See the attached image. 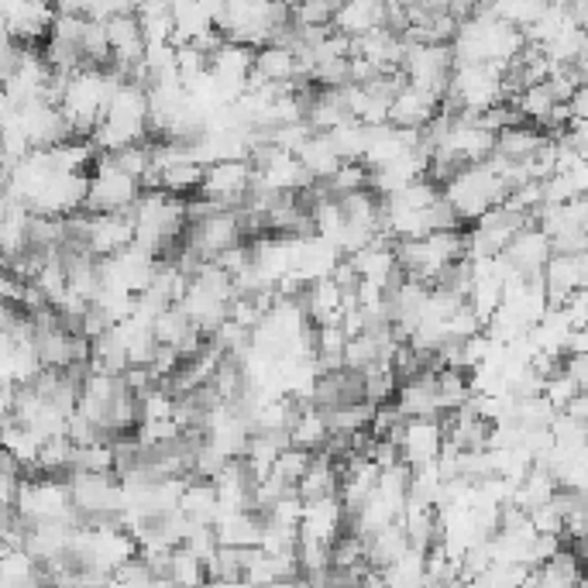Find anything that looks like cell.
<instances>
[{
    "instance_id": "11",
    "label": "cell",
    "mask_w": 588,
    "mask_h": 588,
    "mask_svg": "<svg viewBox=\"0 0 588 588\" xmlns=\"http://www.w3.org/2000/svg\"><path fill=\"white\" fill-rule=\"evenodd\" d=\"M392 440L399 448V461L420 468L427 461H437L440 448H445V424H440V416H403Z\"/></svg>"
},
{
    "instance_id": "32",
    "label": "cell",
    "mask_w": 588,
    "mask_h": 588,
    "mask_svg": "<svg viewBox=\"0 0 588 588\" xmlns=\"http://www.w3.org/2000/svg\"><path fill=\"white\" fill-rule=\"evenodd\" d=\"M179 513L190 520V523H214L221 506H217V492H214V481L203 478V481H186V489L179 496Z\"/></svg>"
},
{
    "instance_id": "17",
    "label": "cell",
    "mask_w": 588,
    "mask_h": 588,
    "mask_svg": "<svg viewBox=\"0 0 588 588\" xmlns=\"http://www.w3.org/2000/svg\"><path fill=\"white\" fill-rule=\"evenodd\" d=\"M427 170H430V152L420 145V149L399 152L396 159L379 165V170H368V186L379 197H389L392 190H399V186H406L413 179H424Z\"/></svg>"
},
{
    "instance_id": "38",
    "label": "cell",
    "mask_w": 588,
    "mask_h": 588,
    "mask_svg": "<svg viewBox=\"0 0 588 588\" xmlns=\"http://www.w3.org/2000/svg\"><path fill=\"white\" fill-rule=\"evenodd\" d=\"M190 330H193V324H190V317L183 313L179 303H170L162 313H155V317H152V334H155L159 345H173V348H176Z\"/></svg>"
},
{
    "instance_id": "5",
    "label": "cell",
    "mask_w": 588,
    "mask_h": 588,
    "mask_svg": "<svg viewBox=\"0 0 588 588\" xmlns=\"http://www.w3.org/2000/svg\"><path fill=\"white\" fill-rule=\"evenodd\" d=\"M141 193V183L114 165L111 155H97L87 176V203L83 210L90 214H117V210H132Z\"/></svg>"
},
{
    "instance_id": "3",
    "label": "cell",
    "mask_w": 588,
    "mask_h": 588,
    "mask_svg": "<svg viewBox=\"0 0 588 588\" xmlns=\"http://www.w3.org/2000/svg\"><path fill=\"white\" fill-rule=\"evenodd\" d=\"M445 100L454 103V111L468 114L496 108V103L506 100V93H502V66H492V62H458V66H451Z\"/></svg>"
},
{
    "instance_id": "28",
    "label": "cell",
    "mask_w": 588,
    "mask_h": 588,
    "mask_svg": "<svg viewBox=\"0 0 588 588\" xmlns=\"http://www.w3.org/2000/svg\"><path fill=\"white\" fill-rule=\"evenodd\" d=\"M0 448H4L17 461V468H35V458H38V448H41V434L8 413L4 420H0Z\"/></svg>"
},
{
    "instance_id": "25",
    "label": "cell",
    "mask_w": 588,
    "mask_h": 588,
    "mask_svg": "<svg viewBox=\"0 0 588 588\" xmlns=\"http://www.w3.org/2000/svg\"><path fill=\"white\" fill-rule=\"evenodd\" d=\"M341 300H345V289L330 276H324V279L306 283V297L300 303L306 310V317L321 327V324H338L341 321Z\"/></svg>"
},
{
    "instance_id": "24",
    "label": "cell",
    "mask_w": 588,
    "mask_h": 588,
    "mask_svg": "<svg viewBox=\"0 0 588 588\" xmlns=\"http://www.w3.org/2000/svg\"><path fill=\"white\" fill-rule=\"evenodd\" d=\"M286 437L292 448H303V451H324L327 440H330V424H327V413L310 406V403H300L297 416L289 420L286 427Z\"/></svg>"
},
{
    "instance_id": "29",
    "label": "cell",
    "mask_w": 588,
    "mask_h": 588,
    "mask_svg": "<svg viewBox=\"0 0 588 588\" xmlns=\"http://www.w3.org/2000/svg\"><path fill=\"white\" fill-rule=\"evenodd\" d=\"M548 141V135L534 132V124H510L496 135V155L506 162H527L540 152V145Z\"/></svg>"
},
{
    "instance_id": "4",
    "label": "cell",
    "mask_w": 588,
    "mask_h": 588,
    "mask_svg": "<svg viewBox=\"0 0 588 588\" xmlns=\"http://www.w3.org/2000/svg\"><path fill=\"white\" fill-rule=\"evenodd\" d=\"M14 513L21 523H41V520H73L76 523L70 481H62L55 475L21 478L14 489Z\"/></svg>"
},
{
    "instance_id": "9",
    "label": "cell",
    "mask_w": 588,
    "mask_h": 588,
    "mask_svg": "<svg viewBox=\"0 0 588 588\" xmlns=\"http://www.w3.org/2000/svg\"><path fill=\"white\" fill-rule=\"evenodd\" d=\"M251 179H255V165L248 159H224V162H210L203 165V176L197 193L207 197L217 207H235L251 193Z\"/></svg>"
},
{
    "instance_id": "14",
    "label": "cell",
    "mask_w": 588,
    "mask_h": 588,
    "mask_svg": "<svg viewBox=\"0 0 588 588\" xmlns=\"http://www.w3.org/2000/svg\"><path fill=\"white\" fill-rule=\"evenodd\" d=\"M440 103H445L440 93L413 87V83L403 79L389 97V124H396V128H424L430 117L440 114Z\"/></svg>"
},
{
    "instance_id": "1",
    "label": "cell",
    "mask_w": 588,
    "mask_h": 588,
    "mask_svg": "<svg viewBox=\"0 0 588 588\" xmlns=\"http://www.w3.org/2000/svg\"><path fill=\"white\" fill-rule=\"evenodd\" d=\"M149 138V90L145 83L121 76L108 108L90 132L93 152H117Z\"/></svg>"
},
{
    "instance_id": "6",
    "label": "cell",
    "mask_w": 588,
    "mask_h": 588,
    "mask_svg": "<svg viewBox=\"0 0 588 588\" xmlns=\"http://www.w3.org/2000/svg\"><path fill=\"white\" fill-rule=\"evenodd\" d=\"M70 499L79 516L114 520L124 506L121 481L111 472H70Z\"/></svg>"
},
{
    "instance_id": "34",
    "label": "cell",
    "mask_w": 588,
    "mask_h": 588,
    "mask_svg": "<svg viewBox=\"0 0 588 588\" xmlns=\"http://www.w3.org/2000/svg\"><path fill=\"white\" fill-rule=\"evenodd\" d=\"M334 145V152H338L345 162H362L365 155V145H368V124L354 121V117H345L341 124H334L330 132H324Z\"/></svg>"
},
{
    "instance_id": "33",
    "label": "cell",
    "mask_w": 588,
    "mask_h": 588,
    "mask_svg": "<svg viewBox=\"0 0 588 588\" xmlns=\"http://www.w3.org/2000/svg\"><path fill=\"white\" fill-rule=\"evenodd\" d=\"M554 103H561L548 83H530V87H523L516 97H513V108L523 121H530V124H548L551 111H554Z\"/></svg>"
},
{
    "instance_id": "31",
    "label": "cell",
    "mask_w": 588,
    "mask_h": 588,
    "mask_svg": "<svg viewBox=\"0 0 588 588\" xmlns=\"http://www.w3.org/2000/svg\"><path fill=\"white\" fill-rule=\"evenodd\" d=\"M338 472H341V465H338V461H334L330 454H317V451H313L306 472L300 475V481H297L292 489H297L300 499L330 496V492H338Z\"/></svg>"
},
{
    "instance_id": "37",
    "label": "cell",
    "mask_w": 588,
    "mask_h": 588,
    "mask_svg": "<svg viewBox=\"0 0 588 588\" xmlns=\"http://www.w3.org/2000/svg\"><path fill=\"white\" fill-rule=\"evenodd\" d=\"M200 176H203V165L193 162V159H179L173 162L170 170L159 173V186L165 193H176V197H186L190 190H197L200 186Z\"/></svg>"
},
{
    "instance_id": "8",
    "label": "cell",
    "mask_w": 588,
    "mask_h": 588,
    "mask_svg": "<svg viewBox=\"0 0 588 588\" xmlns=\"http://www.w3.org/2000/svg\"><path fill=\"white\" fill-rule=\"evenodd\" d=\"M251 62H255V49L241 46V41H230V38H224L221 46L207 55V73L214 79V87L224 103H235L248 90Z\"/></svg>"
},
{
    "instance_id": "41",
    "label": "cell",
    "mask_w": 588,
    "mask_h": 588,
    "mask_svg": "<svg viewBox=\"0 0 588 588\" xmlns=\"http://www.w3.org/2000/svg\"><path fill=\"white\" fill-rule=\"evenodd\" d=\"M327 186H330L334 197L351 193V190H362V186H368V165L365 162H341L338 173L327 179Z\"/></svg>"
},
{
    "instance_id": "43",
    "label": "cell",
    "mask_w": 588,
    "mask_h": 588,
    "mask_svg": "<svg viewBox=\"0 0 588 588\" xmlns=\"http://www.w3.org/2000/svg\"><path fill=\"white\" fill-rule=\"evenodd\" d=\"M97 4L100 0H52V8L66 11V14H83V17H87Z\"/></svg>"
},
{
    "instance_id": "27",
    "label": "cell",
    "mask_w": 588,
    "mask_h": 588,
    "mask_svg": "<svg viewBox=\"0 0 588 588\" xmlns=\"http://www.w3.org/2000/svg\"><path fill=\"white\" fill-rule=\"evenodd\" d=\"M251 73L268 83H289L297 79V52H292L286 41H265L255 49V62H251Z\"/></svg>"
},
{
    "instance_id": "26",
    "label": "cell",
    "mask_w": 588,
    "mask_h": 588,
    "mask_svg": "<svg viewBox=\"0 0 588 588\" xmlns=\"http://www.w3.org/2000/svg\"><path fill=\"white\" fill-rule=\"evenodd\" d=\"M530 585H543V588H575L585 585L581 575V558L568 548H561L558 554H551L548 561H540L530 572Z\"/></svg>"
},
{
    "instance_id": "12",
    "label": "cell",
    "mask_w": 588,
    "mask_h": 588,
    "mask_svg": "<svg viewBox=\"0 0 588 588\" xmlns=\"http://www.w3.org/2000/svg\"><path fill=\"white\" fill-rule=\"evenodd\" d=\"M17 121H21V128H25V138H28L32 149H49V145H59V141L73 138L70 135V124L62 121L59 103H52L46 97L21 103Z\"/></svg>"
},
{
    "instance_id": "20",
    "label": "cell",
    "mask_w": 588,
    "mask_h": 588,
    "mask_svg": "<svg viewBox=\"0 0 588 588\" xmlns=\"http://www.w3.org/2000/svg\"><path fill=\"white\" fill-rule=\"evenodd\" d=\"M551 238L543 235V230L530 221L527 227H520L516 235L510 238V245L502 248V255H506V262L520 272H527V276H540L543 262L551 259Z\"/></svg>"
},
{
    "instance_id": "2",
    "label": "cell",
    "mask_w": 588,
    "mask_h": 588,
    "mask_svg": "<svg viewBox=\"0 0 588 588\" xmlns=\"http://www.w3.org/2000/svg\"><path fill=\"white\" fill-rule=\"evenodd\" d=\"M117 83H121V70H103V66H90V62H83L79 70H73L62 79L59 111L62 121L70 124L73 138H90L93 124L100 121L103 108H108Z\"/></svg>"
},
{
    "instance_id": "19",
    "label": "cell",
    "mask_w": 588,
    "mask_h": 588,
    "mask_svg": "<svg viewBox=\"0 0 588 588\" xmlns=\"http://www.w3.org/2000/svg\"><path fill=\"white\" fill-rule=\"evenodd\" d=\"M389 0H338L330 11V28L348 38H359L386 25Z\"/></svg>"
},
{
    "instance_id": "42",
    "label": "cell",
    "mask_w": 588,
    "mask_h": 588,
    "mask_svg": "<svg viewBox=\"0 0 588 588\" xmlns=\"http://www.w3.org/2000/svg\"><path fill=\"white\" fill-rule=\"evenodd\" d=\"M14 489H17V472L0 468V513L14 506Z\"/></svg>"
},
{
    "instance_id": "21",
    "label": "cell",
    "mask_w": 588,
    "mask_h": 588,
    "mask_svg": "<svg viewBox=\"0 0 588 588\" xmlns=\"http://www.w3.org/2000/svg\"><path fill=\"white\" fill-rule=\"evenodd\" d=\"M183 313L190 317V324L200 330V334H214L224 321H227V306L230 300L217 297V292H210L197 283H186V292L179 300Z\"/></svg>"
},
{
    "instance_id": "30",
    "label": "cell",
    "mask_w": 588,
    "mask_h": 588,
    "mask_svg": "<svg viewBox=\"0 0 588 588\" xmlns=\"http://www.w3.org/2000/svg\"><path fill=\"white\" fill-rule=\"evenodd\" d=\"M297 159H300V165L306 170L310 179H330L334 173H338V165L345 162L338 152H334V145L324 132H313L297 149Z\"/></svg>"
},
{
    "instance_id": "10",
    "label": "cell",
    "mask_w": 588,
    "mask_h": 588,
    "mask_svg": "<svg viewBox=\"0 0 588 588\" xmlns=\"http://www.w3.org/2000/svg\"><path fill=\"white\" fill-rule=\"evenodd\" d=\"M241 238H245V217L224 207V210H210L200 221H190V241H186V248L197 259H217L221 251L238 245Z\"/></svg>"
},
{
    "instance_id": "13",
    "label": "cell",
    "mask_w": 588,
    "mask_h": 588,
    "mask_svg": "<svg viewBox=\"0 0 588 588\" xmlns=\"http://www.w3.org/2000/svg\"><path fill=\"white\" fill-rule=\"evenodd\" d=\"M585 283H588L585 251H578V255H572V251H551V259L540 268V286H543V292H548L551 306H561Z\"/></svg>"
},
{
    "instance_id": "7",
    "label": "cell",
    "mask_w": 588,
    "mask_h": 588,
    "mask_svg": "<svg viewBox=\"0 0 588 588\" xmlns=\"http://www.w3.org/2000/svg\"><path fill=\"white\" fill-rule=\"evenodd\" d=\"M451 66H454V62H451L448 41H406L403 66H399V73H403V79L413 83V87H424L430 93L445 97Z\"/></svg>"
},
{
    "instance_id": "23",
    "label": "cell",
    "mask_w": 588,
    "mask_h": 588,
    "mask_svg": "<svg viewBox=\"0 0 588 588\" xmlns=\"http://www.w3.org/2000/svg\"><path fill=\"white\" fill-rule=\"evenodd\" d=\"M214 527V537L224 548H259L262 537V520L255 516V510H230V513H217V520L210 523Z\"/></svg>"
},
{
    "instance_id": "36",
    "label": "cell",
    "mask_w": 588,
    "mask_h": 588,
    "mask_svg": "<svg viewBox=\"0 0 588 588\" xmlns=\"http://www.w3.org/2000/svg\"><path fill=\"white\" fill-rule=\"evenodd\" d=\"M70 454H73V440L62 437H46L35 458V472L41 475H66L70 472Z\"/></svg>"
},
{
    "instance_id": "22",
    "label": "cell",
    "mask_w": 588,
    "mask_h": 588,
    "mask_svg": "<svg viewBox=\"0 0 588 588\" xmlns=\"http://www.w3.org/2000/svg\"><path fill=\"white\" fill-rule=\"evenodd\" d=\"M396 410L403 416H440V403H437V386H434V368H420L410 379H403L396 392Z\"/></svg>"
},
{
    "instance_id": "40",
    "label": "cell",
    "mask_w": 588,
    "mask_h": 588,
    "mask_svg": "<svg viewBox=\"0 0 588 588\" xmlns=\"http://www.w3.org/2000/svg\"><path fill=\"white\" fill-rule=\"evenodd\" d=\"M310 458H313V451L286 445V448L279 451V458H276V465H272V475H279L286 486H297L300 475H303L306 465H310Z\"/></svg>"
},
{
    "instance_id": "18",
    "label": "cell",
    "mask_w": 588,
    "mask_h": 588,
    "mask_svg": "<svg viewBox=\"0 0 588 588\" xmlns=\"http://www.w3.org/2000/svg\"><path fill=\"white\" fill-rule=\"evenodd\" d=\"M103 32H108V46H111V59L114 66L121 70V76L128 73L132 66L141 62V52H145V35H141V25L135 11H117L103 21Z\"/></svg>"
},
{
    "instance_id": "15",
    "label": "cell",
    "mask_w": 588,
    "mask_h": 588,
    "mask_svg": "<svg viewBox=\"0 0 588 588\" xmlns=\"http://www.w3.org/2000/svg\"><path fill=\"white\" fill-rule=\"evenodd\" d=\"M135 241V224L128 210H117V214H90L87 217V235L83 245L93 259H108L114 251L128 248Z\"/></svg>"
},
{
    "instance_id": "16",
    "label": "cell",
    "mask_w": 588,
    "mask_h": 588,
    "mask_svg": "<svg viewBox=\"0 0 588 588\" xmlns=\"http://www.w3.org/2000/svg\"><path fill=\"white\" fill-rule=\"evenodd\" d=\"M345 520H348V510H345V502H341L338 492L317 496V499H303V513H300L297 534L334 543L345 534Z\"/></svg>"
},
{
    "instance_id": "39",
    "label": "cell",
    "mask_w": 588,
    "mask_h": 588,
    "mask_svg": "<svg viewBox=\"0 0 588 588\" xmlns=\"http://www.w3.org/2000/svg\"><path fill=\"white\" fill-rule=\"evenodd\" d=\"M548 4H551V0H492L486 11L523 32V28L530 25V21H537V14L548 8Z\"/></svg>"
},
{
    "instance_id": "35",
    "label": "cell",
    "mask_w": 588,
    "mask_h": 588,
    "mask_svg": "<svg viewBox=\"0 0 588 588\" xmlns=\"http://www.w3.org/2000/svg\"><path fill=\"white\" fill-rule=\"evenodd\" d=\"M38 578V561L14 543V548H0V585H21Z\"/></svg>"
}]
</instances>
